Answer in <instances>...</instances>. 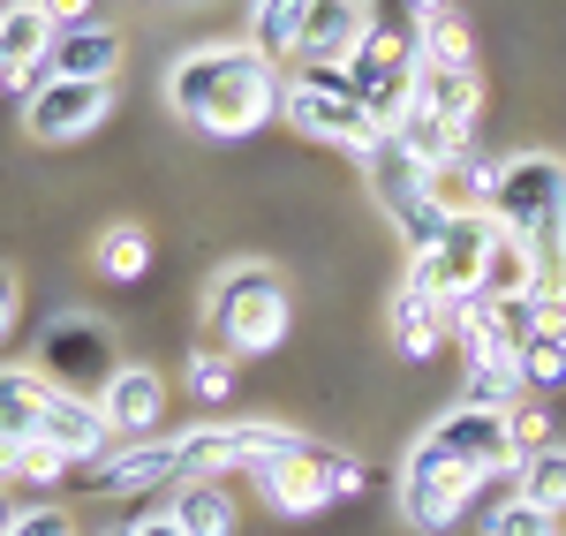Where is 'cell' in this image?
I'll return each instance as SVG.
<instances>
[{
	"mask_svg": "<svg viewBox=\"0 0 566 536\" xmlns=\"http://www.w3.org/2000/svg\"><path fill=\"white\" fill-rule=\"evenodd\" d=\"M280 61L258 53V45H181L175 69H167V106H175L189 129L219 136V144H234V136H258L264 122H280Z\"/></svg>",
	"mask_w": 566,
	"mask_h": 536,
	"instance_id": "cell-1",
	"label": "cell"
},
{
	"mask_svg": "<svg viewBox=\"0 0 566 536\" xmlns=\"http://www.w3.org/2000/svg\"><path fill=\"white\" fill-rule=\"evenodd\" d=\"M491 212H499V227H514L536 250L544 295H566V159L559 151H514V159H499Z\"/></svg>",
	"mask_w": 566,
	"mask_h": 536,
	"instance_id": "cell-2",
	"label": "cell"
},
{
	"mask_svg": "<svg viewBox=\"0 0 566 536\" xmlns=\"http://www.w3.org/2000/svg\"><path fill=\"white\" fill-rule=\"evenodd\" d=\"M205 325H212V340L227 356H272L280 340H287V325H295V303H287V287H280V272L258 265V258H234V265L212 272V287H205Z\"/></svg>",
	"mask_w": 566,
	"mask_h": 536,
	"instance_id": "cell-3",
	"label": "cell"
},
{
	"mask_svg": "<svg viewBox=\"0 0 566 536\" xmlns=\"http://www.w3.org/2000/svg\"><path fill=\"white\" fill-rule=\"evenodd\" d=\"M280 122H295L310 144H333V151H378L386 144V122L370 114V98L348 84V69H295L287 91H280Z\"/></svg>",
	"mask_w": 566,
	"mask_h": 536,
	"instance_id": "cell-4",
	"label": "cell"
},
{
	"mask_svg": "<svg viewBox=\"0 0 566 536\" xmlns=\"http://www.w3.org/2000/svg\"><path fill=\"white\" fill-rule=\"evenodd\" d=\"M303 446H310L303 431H287V423H272V416H250V423H197V431L175 439V469H181V484H189V476H258L280 453H303Z\"/></svg>",
	"mask_w": 566,
	"mask_h": 536,
	"instance_id": "cell-5",
	"label": "cell"
},
{
	"mask_svg": "<svg viewBox=\"0 0 566 536\" xmlns=\"http://www.w3.org/2000/svg\"><path fill=\"white\" fill-rule=\"evenodd\" d=\"M363 175H370V197L386 204L392 234L408 242V258H423V250H438L446 242V227H453V212L431 197V167H416L400 144H378V151H363Z\"/></svg>",
	"mask_w": 566,
	"mask_h": 536,
	"instance_id": "cell-6",
	"label": "cell"
},
{
	"mask_svg": "<svg viewBox=\"0 0 566 536\" xmlns=\"http://www.w3.org/2000/svg\"><path fill=\"white\" fill-rule=\"evenodd\" d=\"M483 492L476 469H461V461H446V453H431L423 439L408 446V461H400V476H392V506H400V522L416 536H446L461 514H469V498Z\"/></svg>",
	"mask_w": 566,
	"mask_h": 536,
	"instance_id": "cell-7",
	"label": "cell"
},
{
	"mask_svg": "<svg viewBox=\"0 0 566 536\" xmlns=\"http://www.w3.org/2000/svg\"><path fill=\"white\" fill-rule=\"evenodd\" d=\"M39 370L61 386V393H84V401H98V393H106V378L122 370L114 325H106V317H84V311L53 317V325L39 333Z\"/></svg>",
	"mask_w": 566,
	"mask_h": 536,
	"instance_id": "cell-8",
	"label": "cell"
},
{
	"mask_svg": "<svg viewBox=\"0 0 566 536\" xmlns=\"http://www.w3.org/2000/svg\"><path fill=\"white\" fill-rule=\"evenodd\" d=\"M416 439H423L431 453H446V461H461V469H476L483 484H491V476H514V461H522L506 408H461L453 401L446 416H431Z\"/></svg>",
	"mask_w": 566,
	"mask_h": 536,
	"instance_id": "cell-9",
	"label": "cell"
},
{
	"mask_svg": "<svg viewBox=\"0 0 566 536\" xmlns=\"http://www.w3.org/2000/svg\"><path fill=\"white\" fill-rule=\"evenodd\" d=\"M348 84L370 98L378 122H392V114L416 98V45H408V31L370 23V31L355 39V53H348Z\"/></svg>",
	"mask_w": 566,
	"mask_h": 536,
	"instance_id": "cell-10",
	"label": "cell"
},
{
	"mask_svg": "<svg viewBox=\"0 0 566 536\" xmlns=\"http://www.w3.org/2000/svg\"><path fill=\"white\" fill-rule=\"evenodd\" d=\"M106 114H114V84H76V76H45L23 98V129L39 144H84Z\"/></svg>",
	"mask_w": 566,
	"mask_h": 536,
	"instance_id": "cell-11",
	"label": "cell"
},
{
	"mask_svg": "<svg viewBox=\"0 0 566 536\" xmlns=\"http://www.w3.org/2000/svg\"><path fill=\"white\" fill-rule=\"evenodd\" d=\"M491 234H499V212H461V220L446 227V242H438V250H423V258H408V265L431 280L438 303H461V295H476V287H483Z\"/></svg>",
	"mask_w": 566,
	"mask_h": 536,
	"instance_id": "cell-12",
	"label": "cell"
},
{
	"mask_svg": "<svg viewBox=\"0 0 566 536\" xmlns=\"http://www.w3.org/2000/svg\"><path fill=\"white\" fill-rule=\"evenodd\" d=\"M45 53H53L45 8L39 0H8V8H0V84L31 98V91L45 84Z\"/></svg>",
	"mask_w": 566,
	"mask_h": 536,
	"instance_id": "cell-13",
	"label": "cell"
},
{
	"mask_svg": "<svg viewBox=\"0 0 566 536\" xmlns=\"http://www.w3.org/2000/svg\"><path fill=\"white\" fill-rule=\"evenodd\" d=\"M446 340H461V356H469V362H522L514 311L491 303V295H461V303H446Z\"/></svg>",
	"mask_w": 566,
	"mask_h": 536,
	"instance_id": "cell-14",
	"label": "cell"
},
{
	"mask_svg": "<svg viewBox=\"0 0 566 536\" xmlns=\"http://www.w3.org/2000/svg\"><path fill=\"white\" fill-rule=\"evenodd\" d=\"M98 416L122 431V439H159V416H167V378L151 362H122L98 393Z\"/></svg>",
	"mask_w": 566,
	"mask_h": 536,
	"instance_id": "cell-15",
	"label": "cell"
},
{
	"mask_svg": "<svg viewBox=\"0 0 566 536\" xmlns=\"http://www.w3.org/2000/svg\"><path fill=\"white\" fill-rule=\"evenodd\" d=\"M258 492H264V506H272V514L310 522V514H325V506H333V476H325L317 446H303V453H280L272 469H258Z\"/></svg>",
	"mask_w": 566,
	"mask_h": 536,
	"instance_id": "cell-16",
	"label": "cell"
},
{
	"mask_svg": "<svg viewBox=\"0 0 566 536\" xmlns=\"http://www.w3.org/2000/svg\"><path fill=\"white\" fill-rule=\"evenodd\" d=\"M91 484H98V492H122V498H144V492H159V484H181L175 439H129L122 453H98V461H91Z\"/></svg>",
	"mask_w": 566,
	"mask_h": 536,
	"instance_id": "cell-17",
	"label": "cell"
},
{
	"mask_svg": "<svg viewBox=\"0 0 566 536\" xmlns=\"http://www.w3.org/2000/svg\"><path fill=\"white\" fill-rule=\"evenodd\" d=\"M129 39L114 23H76V31H53V53H45V76H76V84H114Z\"/></svg>",
	"mask_w": 566,
	"mask_h": 536,
	"instance_id": "cell-18",
	"label": "cell"
},
{
	"mask_svg": "<svg viewBox=\"0 0 566 536\" xmlns=\"http://www.w3.org/2000/svg\"><path fill=\"white\" fill-rule=\"evenodd\" d=\"M363 31H370L363 0H310V23H303V39H295V53H303L310 69H348Z\"/></svg>",
	"mask_w": 566,
	"mask_h": 536,
	"instance_id": "cell-19",
	"label": "cell"
},
{
	"mask_svg": "<svg viewBox=\"0 0 566 536\" xmlns=\"http://www.w3.org/2000/svg\"><path fill=\"white\" fill-rule=\"evenodd\" d=\"M39 439H53V446L69 453L76 469H91L98 453H106V439H114V423L98 416V401H84V393H45V423H39Z\"/></svg>",
	"mask_w": 566,
	"mask_h": 536,
	"instance_id": "cell-20",
	"label": "cell"
},
{
	"mask_svg": "<svg viewBox=\"0 0 566 536\" xmlns=\"http://www.w3.org/2000/svg\"><path fill=\"white\" fill-rule=\"evenodd\" d=\"M392 348L408 362H423L446 348V303L431 295V280L408 265V280H400V295H392Z\"/></svg>",
	"mask_w": 566,
	"mask_h": 536,
	"instance_id": "cell-21",
	"label": "cell"
},
{
	"mask_svg": "<svg viewBox=\"0 0 566 536\" xmlns=\"http://www.w3.org/2000/svg\"><path fill=\"white\" fill-rule=\"evenodd\" d=\"M45 393H53V378H45L39 362H8L0 370V446H31L39 439Z\"/></svg>",
	"mask_w": 566,
	"mask_h": 536,
	"instance_id": "cell-22",
	"label": "cell"
},
{
	"mask_svg": "<svg viewBox=\"0 0 566 536\" xmlns=\"http://www.w3.org/2000/svg\"><path fill=\"white\" fill-rule=\"evenodd\" d=\"M386 136L400 144V151H408V159H416V167H431V175L446 167V159H461V151H469V129L438 122L431 106H416V98H408V106H400V114L386 122Z\"/></svg>",
	"mask_w": 566,
	"mask_h": 536,
	"instance_id": "cell-23",
	"label": "cell"
},
{
	"mask_svg": "<svg viewBox=\"0 0 566 536\" xmlns=\"http://www.w3.org/2000/svg\"><path fill=\"white\" fill-rule=\"evenodd\" d=\"M491 303H528V295H544V272H536V250H528L514 227H499L491 234V258H483V287Z\"/></svg>",
	"mask_w": 566,
	"mask_h": 536,
	"instance_id": "cell-24",
	"label": "cell"
},
{
	"mask_svg": "<svg viewBox=\"0 0 566 536\" xmlns=\"http://www.w3.org/2000/svg\"><path fill=\"white\" fill-rule=\"evenodd\" d=\"M167 514H175L181 536H234V522H242V506H234V492H227L219 476H189V484H175Z\"/></svg>",
	"mask_w": 566,
	"mask_h": 536,
	"instance_id": "cell-25",
	"label": "cell"
},
{
	"mask_svg": "<svg viewBox=\"0 0 566 536\" xmlns=\"http://www.w3.org/2000/svg\"><path fill=\"white\" fill-rule=\"evenodd\" d=\"M416 45V69H476V39H469V15L453 8V0H438L431 15L408 31Z\"/></svg>",
	"mask_w": 566,
	"mask_h": 536,
	"instance_id": "cell-26",
	"label": "cell"
},
{
	"mask_svg": "<svg viewBox=\"0 0 566 536\" xmlns=\"http://www.w3.org/2000/svg\"><path fill=\"white\" fill-rule=\"evenodd\" d=\"M431 197L461 220V212H491V197H499V159H483L476 144L461 151V159H446L431 175Z\"/></svg>",
	"mask_w": 566,
	"mask_h": 536,
	"instance_id": "cell-27",
	"label": "cell"
},
{
	"mask_svg": "<svg viewBox=\"0 0 566 536\" xmlns=\"http://www.w3.org/2000/svg\"><path fill=\"white\" fill-rule=\"evenodd\" d=\"M416 106H431L438 122H453V129H476L483 76L476 69H416Z\"/></svg>",
	"mask_w": 566,
	"mask_h": 536,
	"instance_id": "cell-28",
	"label": "cell"
},
{
	"mask_svg": "<svg viewBox=\"0 0 566 536\" xmlns=\"http://www.w3.org/2000/svg\"><path fill=\"white\" fill-rule=\"evenodd\" d=\"M514 492H522L528 506H544V514H566V446L559 439L514 461Z\"/></svg>",
	"mask_w": 566,
	"mask_h": 536,
	"instance_id": "cell-29",
	"label": "cell"
},
{
	"mask_svg": "<svg viewBox=\"0 0 566 536\" xmlns=\"http://www.w3.org/2000/svg\"><path fill=\"white\" fill-rule=\"evenodd\" d=\"M91 265L106 272V280H144L151 272V234L136 220H114L98 242H91Z\"/></svg>",
	"mask_w": 566,
	"mask_h": 536,
	"instance_id": "cell-30",
	"label": "cell"
},
{
	"mask_svg": "<svg viewBox=\"0 0 566 536\" xmlns=\"http://www.w3.org/2000/svg\"><path fill=\"white\" fill-rule=\"evenodd\" d=\"M310 23V0H250V45L258 53H295V39H303Z\"/></svg>",
	"mask_w": 566,
	"mask_h": 536,
	"instance_id": "cell-31",
	"label": "cell"
},
{
	"mask_svg": "<svg viewBox=\"0 0 566 536\" xmlns=\"http://www.w3.org/2000/svg\"><path fill=\"white\" fill-rule=\"evenodd\" d=\"M528 401V370L522 362H469V386H461V408H514Z\"/></svg>",
	"mask_w": 566,
	"mask_h": 536,
	"instance_id": "cell-32",
	"label": "cell"
},
{
	"mask_svg": "<svg viewBox=\"0 0 566 536\" xmlns=\"http://www.w3.org/2000/svg\"><path fill=\"white\" fill-rule=\"evenodd\" d=\"M181 378H189V393H197L205 408H227V401H234V356H227V348H197Z\"/></svg>",
	"mask_w": 566,
	"mask_h": 536,
	"instance_id": "cell-33",
	"label": "cell"
},
{
	"mask_svg": "<svg viewBox=\"0 0 566 536\" xmlns=\"http://www.w3.org/2000/svg\"><path fill=\"white\" fill-rule=\"evenodd\" d=\"M483 536H559V514H544V506H528L522 492H506L483 514Z\"/></svg>",
	"mask_w": 566,
	"mask_h": 536,
	"instance_id": "cell-34",
	"label": "cell"
},
{
	"mask_svg": "<svg viewBox=\"0 0 566 536\" xmlns=\"http://www.w3.org/2000/svg\"><path fill=\"white\" fill-rule=\"evenodd\" d=\"M522 370H528L536 393L566 386V333H528V340H522Z\"/></svg>",
	"mask_w": 566,
	"mask_h": 536,
	"instance_id": "cell-35",
	"label": "cell"
},
{
	"mask_svg": "<svg viewBox=\"0 0 566 536\" xmlns=\"http://www.w3.org/2000/svg\"><path fill=\"white\" fill-rule=\"evenodd\" d=\"M69 469H76V461L53 446V439H31V446H15V476H23V484H39V492L69 484Z\"/></svg>",
	"mask_w": 566,
	"mask_h": 536,
	"instance_id": "cell-36",
	"label": "cell"
},
{
	"mask_svg": "<svg viewBox=\"0 0 566 536\" xmlns=\"http://www.w3.org/2000/svg\"><path fill=\"white\" fill-rule=\"evenodd\" d=\"M506 423H514V446H522V453L552 446V408H544V401H522L514 416H506Z\"/></svg>",
	"mask_w": 566,
	"mask_h": 536,
	"instance_id": "cell-37",
	"label": "cell"
},
{
	"mask_svg": "<svg viewBox=\"0 0 566 536\" xmlns=\"http://www.w3.org/2000/svg\"><path fill=\"white\" fill-rule=\"evenodd\" d=\"M317 461H325V476H333V498H355L363 484H370V469H363L355 453H340V446H317Z\"/></svg>",
	"mask_w": 566,
	"mask_h": 536,
	"instance_id": "cell-38",
	"label": "cell"
},
{
	"mask_svg": "<svg viewBox=\"0 0 566 536\" xmlns=\"http://www.w3.org/2000/svg\"><path fill=\"white\" fill-rule=\"evenodd\" d=\"M8 536H76V522H69L61 506H23V514H15V529H8Z\"/></svg>",
	"mask_w": 566,
	"mask_h": 536,
	"instance_id": "cell-39",
	"label": "cell"
},
{
	"mask_svg": "<svg viewBox=\"0 0 566 536\" xmlns=\"http://www.w3.org/2000/svg\"><path fill=\"white\" fill-rule=\"evenodd\" d=\"M431 8H438V0H378V15H370V23H392V31H416V23H423Z\"/></svg>",
	"mask_w": 566,
	"mask_h": 536,
	"instance_id": "cell-40",
	"label": "cell"
},
{
	"mask_svg": "<svg viewBox=\"0 0 566 536\" xmlns=\"http://www.w3.org/2000/svg\"><path fill=\"white\" fill-rule=\"evenodd\" d=\"M39 8H45V23H53V31H76V23H98V15H91L98 0H39Z\"/></svg>",
	"mask_w": 566,
	"mask_h": 536,
	"instance_id": "cell-41",
	"label": "cell"
},
{
	"mask_svg": "<svg viewBox=\"0 0 566 536\" xmlns=\"http://www.w3.org/2000/svg\"><path fill=\"white\" fill-rule=\"evenodd\" d=\"M15 317H23V280H15V265H0V340L15 333Z\"/></svg>",
	"mask_w": 566,
	"mask_h": 536,
	"instance_id": "cell-42",
	"label": "cell"
},
{
	"mask_svg": "<svg viewBox=\"0 0 566 536\" xmlns=\"http://www.w3.org/2000/svg\"><path fill=\"white\" fill-rule=\"evenodd\" d=\"M106 536H181V529H175V514H129L122 529H106Z\"/></svg>",
	"mask_w": 566,
	"mask_h": 536,
	"instance_id": "cell-43",
	"label": "cell"
},
{
	"mask_svg": "<svg viewBox=\"0 0 566 536\" xmlns=\"http://www.w3.org/2000/svg\"><path fill=\"white\" fill-rule=\"evenodd\" d=\"M15 514H23V506H15V498H8V484H0V536L15 529Z\"/></svg>",
	"mask_w": 566,
	"mask_h": 536,
	"instance_id": "cell-44",
	"label": "cell"
},
{
	"mask_svg": "<svg viewBox=\"0 0 566 536\" xmlns=\"http://www.w3.org/2000/svg\"><path fill=\"white\" fill-rule=\"evenodd\" d=\"M0 484H15V446H0Z\"/></svg>",
	"mask_w": 566,
	"mask_h": 536,
	"instance_id": "cell-45",
	"label": "cell"
}]
</instances>
